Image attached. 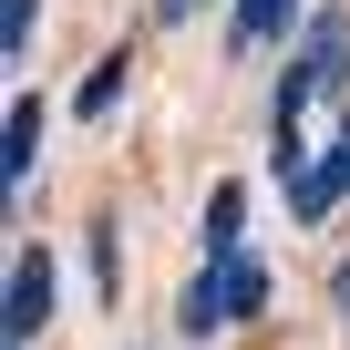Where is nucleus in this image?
I'll list each match as a JSON object with an SVG mask.
<instances>
[{
    "instance_id": "nucleus-10",
    "label": "nucleus",
    "mask_w": 350,
    "mask_h": 350,
    "mask_svg": "<svg viewBox=\"0 0 350 350\" xmlns=\"http://www.w3.org/2000/svg\"><path fill=\"white\" fill-rule=\"evenodd\" d=\"M31 21H42V0H0V52H11V62L31 52Z\"/></svg>"
},
{
    "instance_id": "nucleus-6",
    "label": "nucleus",
    "mask_w": 350,
    "mask_h": 350,
    "mask_svg": "<svg viewBox=\"0 0 350 350\" xmlns=\"http://www.w3.org/2000/svg\"><path fill=\"white\" fill-rule=\"evenodd\" d=\"M288 21H299V0H237L227 11V52H268Z\"/></svg>"
},
{
    "instance_id": "nucleus-11",
    "label": "nucleus",
    "mask_w": 350,
    "mask_h": 350,
    "mask_svg": "<svg viewBox=\"0 0 350 350\" xmlns=\"http://www.w3.org/2000/svg\"><path fill=\"white\" fill-rule=\"evenodd\" d=\"M329 299H340V340H350V258L329 268Z\"/></svg>"
},
{
    "instance_id": "nucleus-7",
    "label": "nucleus",
    "mask_w": 350,
    "mask_h": 350,
    "mask_svg": "<svg viewBox=\"0 0 350 350\" xmlns=\"http://www.w3.org/2000/svg\"><path fill=\"white\" fill-rule=\"evenodd\" d=\"M217 268H227V309H237V319H258V309L278 299V268H268V258H247V247H227Z\"/></svg>"
},
{
    "instance_id": "nucleus-12",
    "label": "nucleus",
    "mask_w": 350,
    "mask_h": 350,
    "mask_svg": "<svg viewBox=\"0 0 350 350\" xmlns=\"http://www.w3.org/2000/svg\"><path fill=\"white\" fill-rule=\"evenodd\" d=\"M154 11H165V21H196V11H206V0H154Z\"/></svg>"
},
{
    "instance_id": "nucleus-2",
    "label": "nucleus",
    "mask_w": 350,
    "mask_h": 350,
    "mask_svg": "<svg viewBox=\"0 0 350 350\" xmlns=\"http://www.w3.org/2000/svg\"><path fill=\"white\" fill-rule=\"evenodd\" d=\"M42 319H52V247H21V258H11V288H0V340L31 350Z\"/></svg>"
},
{
    "instance_id": "nucleus-8",
    "label": "nucleus",
    "mask_w": 350,
    "mask_h": 350,
    "mask_svg": "<svg viewBox=\"0 0 350 350\" xmlns=\"http://www.w3.org/2000/svg\"><path fill=\"white\" fill-rule=\"evenodd\" d=\"M237 237H247V186H237V175H227V186H206V247L227 258Z\"/></svg>"
},
{
    "instance_id": "nucleus-5",
    "label": "nucleus",
    "mask_w": 350,
    "mask_h": 350,
    "mask_svg": "<svg viewBox=\"0 0 350 350\" xmlns=\"http://www.w3.org/2000/svg\"><path fill=\"white\" fill-rule=\"evenodd\" d=\"M31 165H42V103L21 93V103H11V124H0V186L21 196V175H31Z\"/></svg>"
},
{
    "instance_id": "nucleus-4",
    "label": "nucleus",
    "mask_w": 350,
    "mask_h": 350,
    "mask_svg": "<svg viewBox=\"0 0 350 350\" xmlns=\"http://www.w3.org/2000/svg\"><path fill=\"white\" fill-rule=\"evenodd\" d=\"M237 309H227V268L206 258V278H186V299H175V329H186V340H217Z\"/></svg>"
},
{
    "instance_id": "nucleus-3",
    "label": "nucleus",
    "mask_w": 350,
    "mask_h": 350,
    "mask_svg": "<svg viewBox=\"0 0 350 350\" xmlns=\"http://www.w3.org/2000/svg\"><path fill=\"white\" fill-rule=\"evenodd\" d=\"M350 196V113H340V134H329V154L299 175V186H288V217L299 227H329V206Z\"/></svg>"
},
{
    "instance_id": "nucleus-1",
    "label": "nucleus",
    "mask_w": 350,
    "mask_h": 350,
    "mask_svg": "<svg viewBox=\"0 0 350 350\" xmlns=\"http://www.w3.org/2000/svg\"><path fill=\"white\" fill-rule=\"evenodd\" d=\"M299 72H309L319 103L350 113V11H309V21H299Z\"/></svg>"
},
{
    "instance_id": "nucleus-9",
    "label": "nucleus",
    "mask_w": 350,
    "mask_h": 350,
    "mask_svg": "<svg viewBox=\"0 0 350 350\" xmlns=\"http://www.w3.org/2000/svg\"><path fill=\"white\" fill-rule=\"evenodd\" d=\"M124 83H134V62H124V52H103V62H93V72H83V93H72V103H83V113H93V124H103V113H113V103H124Z\"/></svg>"
}]
</instances>
